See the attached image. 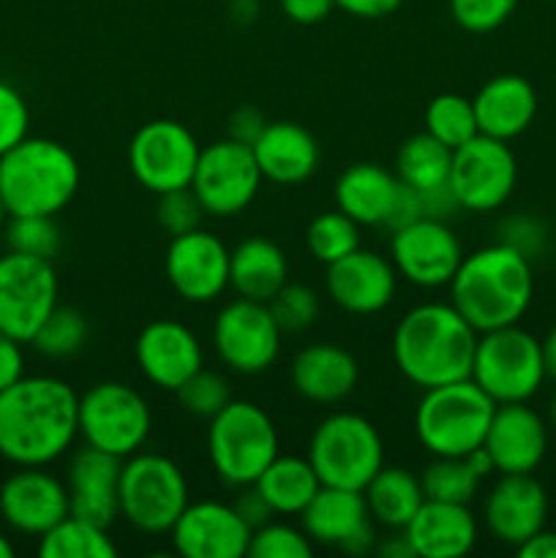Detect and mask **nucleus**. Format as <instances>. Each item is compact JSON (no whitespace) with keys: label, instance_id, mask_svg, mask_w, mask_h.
<instances>
[{"label":"nucleus","instance_id":"obj_1","mask_svg":"<svg viewBox=\"0 0 556 558\" xmlns=\"http://www.w3.org/2000/svg\"><path fill=\"white\" fill-rule=\"evenodd\" d=\"M80 436V396L58 376H22L0 392V458L49 466Z\"/></svg>","mask_w":556,"mask_h":558},{"label":"nucleus","instance_id":"obj_2","mask_svg":"<svg viewBox=\"0 0 556 558\" xmlns=\"http://www.w3.org/2000/svg\"><path fill=\"white\" fill-rule=\"evenodd\" d=\"M480 332L452 303H423L407 311L392 332V360L420 390L472 379Z\"/></svg>","mask_w":556,"mask_h":558},{"label":"nucleus","instance_id":"obj_3","mask_svg":"<svg viewBox=\"0 0 556 558\" xmlns=\"http://www.w3.org/2000/svg\"><path fill=\"white\" fill-rule=\"evenodd\" d=\"M450 303L478 332L518 325L532 303V259L507 243L463 256L447 283Z\"/></svg>","mask_w":556,"mask_h":558},{"label":"nucleus","instance_id":"obj_4","mask_svg":"<svg viewBox=\"0 0 556 558\" xmlns=\"http://www.w3.org/2000/svg\"><path fill=\"white\" fill-rule=\"evenodd\" d=\"M82 183L74 153L58 140L27 134L0 156V199L9 216H58Z\"/></svg>","mask_w":556,"mask_h":558},{"label":"nucleus","instance_id":"obj_5","mask_svg":"<svg viewBox=\"0 0 556 558\" xmlns=\"http://www.w3.org/2000/svg\"><path fill=\"white\" fill-rule=\"evenodd\" d=\"M496 403L472 379L423 390L414 409V434L425 452L442 458H463L480 447L488 434Z\"/></svg>","mask_w":556,"mask_h":558},{"label":"nucleus","instance_id":"obj_6","mask_svg":"<svg viewBox=\"0 0 556 558\" xmlns=\"http://www.w3.org/2000/svg\"><path fill=\"white\" fill-rule=\"evenodd\" d=\"M207 456L229 488L254 485L278 456V428L251 401H229L207 428Z\"/></svg>","mask_w":556,"mask_h":558},{"label":"nucleus","instance_id":"obj_7","mask_svg":"<svg viewBox=\"0 0 556 558\" xmlns=\"http://www.w3.org/2000/svg\"><path fill=\"white\" fill-rule=\"evenodd\" d=\"M309 461L322 485L365 490L385 466V445L371 420L354 412H336L311 434Z\"/></svg>","mask_w":556,"mask_h":558},{"label":"nucleus","instance_id":"obj_8","mask_svg":"<svg viewBox=\"0 0 556 558\" xmlns=\"http://www.w3.org/2000/svg\"><path fill=\"white\" fill-rule=\"evenodd\" d=\"M543 347L518 325L480 332L474 349L472 381L494 403L529 401L543 387Z\"/></svg>","mask_w":556,"mask_h":558},{"label":"nucleus","instance_id":"obj_9","mask_svg":"<svg viewBox=\"0 0 556 558\" xmlns=\"http://www.w3.org/2000/svg\"><path fill=\"white\" fill-rule=\"evenodd\" d=\"M183 469L167 456L134 452L120 469V515L145 534H164L189 507Z\"/></svg>","mask_w":556,"mask_h":558},{"label":"nucleus","instance_id":"obj_10","mask_svg":"<svg viewBox=\"0 0 556 558\" xmlns=\"http://www.w3.org/2000/svg\"><path fill=\"white\" fill-rule=\"evenodd\" d=\"M150 428V407L123 381H98L80 396V436L96 450L125 461L142 450Z\"/></svg>","mask_w":556,"mask_h":558},{"label":"nucleus","instance_id":"obj_11","mask_svg":"<svg viewBox=\"0 0 556 558\" xmlns=\"http://www.w3.org/2000/svg\"><path fill=\"white\" fill-rule=\"evenodd\" d=\"M60 283L52 259L9 251L0 256V332L31 343L58 305Z\"/></svg>","mask_w":556,"mask_h":558},{"label":"nucleus","instance_id":"obj_12","mask_svg":"<svg viewBox=\"0 0 556 558\" xmlns=\"http://www.w3.org/2000/svg\"><path fill=\"white\" fill-rule=\"evenodd\" d=\"M200 142L178 120L158 118L142 125L129 145V167L150 194L189 189L200 161Z\"/></svg>","mask_w":556,"mask_h":558},{"label":"nucleus","instance_id":"obj_13","mask_svg":"<svg viewBox=\"0 0 556 558\" xmlns=\"http://www.w3.org/2000/svg\"><path fill=\"white\" fill-rule=\"evenodd\" d=\"M262 180L265 178L251 145L227 136L210 147H202L191 191L207 216L229 218L243 213L256 199Z\"/></svg>","mask_w":556,"mask_h":558},{"label":"nucleus","instance_id":"obj_14","mask_svg":"<svg viewBox=\"0 0 556 558\" xmlns=\"http://www.w3.org/2000/svg\"><path fill=\"white\" fill-rule=\"evenodd\" d=\"M518 183V161L510 145L494 136L478 134L452 150L450 189L461 210H499Z\"/></svg>","mask_w":556,"mask_h":558},{"label":"nucleus","instance_id":"obj_15","mask_svg":"<svg viewBox=\"0 0 556 558\" xmlns=\"http://www.w3.org/2000/svg\"><path fill=\"white\" fill-rule=\"evenodd\" d=\"M213 347L234 374H262L281 352V327L273 319L267 303L234 298L213 322Z\"/></svg>","mask_w":556,"mask_h":558},{"label":"nucleus","instance_id":"obj_16","mask_svg":"<svg viewBox=\"0 0 556 558\" xmlns=\"http://www.w3.org/2000/svg\"><path fill=\"white\" fill-rule=\"evenodd\" d=\"M461 259V240L447 227V221L420 218V221L392 232L390 262L398 276H403L414 287H447Z\"/></svg>","mask_w":556,"mask_h":558},{"label":"nucleus","instance_id":"obj_17","mask_svg":"<svg viewBox=\"0 0 556 558\" xmlns=\"http://www.w3.org/2000/svg\"><path fill=\"white\" fill-rule=\"evenodd\" d=\"M300 521L311 543L343 550L349 556L371 554L379 539L363 490L322 485L309 507L300 512Z\"/></svg>","mask_w":556,"mask_h":558},{"label":"nucleus","instance_id":"obj_18","mask_svg":"<svg viewBox=\"0 0 556 558\" xmlns=\"http://www.w3.org/2000/svg\"><path fill=\"white\" fill-rule=\"evenodd\" d=\"M164 272L185 303H210L229 287V248L205 229L174 234L164 256Z\"/></svg>","mask_w":556,"mask_h":558},{"label":"nucleus","instance_id":"obj_19","mask_svg":"<svg viewBox=\"0 0 556 558\" xmlns=\"http://www.w3.org/2000/svg\"><path fill=\"white\" fill-rule=\"evenodd\" d=\"M69 512V488L44 466H16L0 485V518L27 537H41Z\"/></svg>","mask_w":556,"mask_h":558},{"label":"nucleus","instance_id":"obj_20","mask_svg":"<svg viewBox=\"0 0 556 558\" xmlns=\"http://www.w3.org/2000/svg\"><path fill=\"white\" fill-rule=\"evenodd\" d=\"M172 545L183 558H243L249 556L251 529L223 501H189L174 526Z\"/></svg>","mask_w":556,"mask_h":558},{"label":"nucleus","instance_id":"obj_21","mask_svg":"<svg viewBox=\"0 0 556 558\" xmlns=\"http://www.w3.org/2000/svg\"><path fill=\"white\" fill-rule=\"evenodd\" d=\"M136 365L150 385L178 390L205 363L200 338L183 322L156 319L142 327L134 347Z\"/></svg>","mask_w":556,"mask_h":558},{"label":"nucleus","instance_id":"obj_22","mask_svg":"<svg viewBox=\"0 0 556 558\" xmlns=\"http://www.w3.org/2000/svg\"><path fill=\"white\" fill-rule=\"evenodd\" d=\"M398 272L387 256L358 248L327 265L325 287L333 303L349 314H379L392 303Z\"/></svg>","mask_w":556,"mask_h":558},{"label":"nucleus","instance_id":"obj_23","mask_svg":"<svg viewBox=\"0 0 556 558\" xmlns=\"http://www.w3.org/2000/svg\"><path fill=\"white\" fill-rule=\"evenodd\" d=\"M483 447L499 474H532L548 450V428L527 401L496 403Z\"/></svg>","mask_w":556,"mask_h":558},{"label":"nucleus","instance_id":"obj_24","mask_svg":"<svg viewBox=\"0 0 556 558\" xmlns=\"http://www.w3.org/2000/svg\"><path fill=\"white\" fill-rule=\"evenodd\" d=\"M120 469L123 461L109 452L90 445L76 450L65 474L71 515L104 529L112 526L120 515Z\"/></svg>","mask_w":556,"mask_h":558},{"label":"nucleus","instance_id":"obj_25","mask_svg":"<svg viewBox=\"0 0 556 558\" xmlns=\"http://www.w3.org/2000/svg\"><path fill=\"white\" fill-rule=\"evenodd\" d=\"M548 496L532 474H501L485 499V526L499 543L518 548L545 529Z\"/></svg>","mask_w":556,"mask_h":558},{"label":"nucleus","instance_id":"obj_26","mask_svg":"<svg viewBox=\"0 0 556 558\" xmlns=\"http://www.w3.org/2000/svg\"><path fill=\"white\" fill-rule=\"evenodd\" d=\"M294 392L309 403L336 407L354 392L360 379L358 360L336 343H311L300 349L289 368Z\"/></svg>","mask_w":556,"mask_h":558},{"label":"nucleus","instance_id":"obj_27","mask_svg":"<svg viewBox=\"0 0 556 558\" xmlns=\"http://www.w3.org/2000/svg\"><path fill=\"white\" fill-rule=\"evenodd\" d=\"M403 534L418 558H463L478 543V521L469 505L425 499Z\"/></svg>","mask_w":556,"mask_h":558},{"label":"nucleus","instance_id":"obj_28","mask_svg":"<svg viewBox=\"0 0 556 558\" xmlns=\"http://www.w3.org/2000/svg\"><path fill=\"white\" fill-rule=\"evenodd\" d=\"M472 107L480 134L510 142L532 125L537 114V93L523 76L499 74L480 87Z\"/></svg>","mask_w":556,"mask_h":558},{"label":"nucleus","instance_id":"obj_29","mask_svg":"<svg viewBox=\"0 0 556 558\" xmlns=\"http://www.w3.org/2000/svg\"><path fill=\"white\" fill-rule=\"evenodd\" d=\"M251 150L259 163L262 178L278 185L305 183L319 167V145L314 134L292 120L267 123Z\"/></svg>","mask_w":556,"mask_h":558},{"label":"nucleus","instance_id":"obj_30","mask_svg":"<svg viewBox=\"0 0 556 558\" xmlns=\"http://www.w3.org/2000/svg\"><path fill=\"white\" fill-rule=\"evenodd\" d=\"M398 191V174L387 172L382 163L360 161L343 169L336 180V207L347 213L360 227H385Z\"/></svg>","mask_w":556,"mask_h":558},{"label":"nucleus","instance_id":"obj_31","mask_svg":"<svg viewBox=\"0 0 556 558\" xmlns=\"http://www.w3.org/2000/svg\"><path fill=\"white\" fill-rule=\"evenodd\" d=\"M287 278V254L273 240L249 238L234 245V251H229V287L238 298L270 303Z\"/></svg>","mask_w":556,"mask_h":558},{"label":"nucleus","instance_id":"obj_32","mask_svg":"<svg viewBox=\"0 0 556 558\" xmlns=\"http://www.w3.org/2000/svg\"><path fill=\"white\" fill-rule=\"evenodd\" d=\"M365 505L376 526L407 529L423 507L425 494L420 477L401 466H382L363 490Z\"/></svg>","mask_w":556,"mask_h":558},{"label":"nucleus","instance_id":"obj_33","mask_svg":"<svg viewBox=\"0 0 556 558\" xmlns=\"http://www.w3.org/2000/svg\"><path fill=\"white\" fill-rule=\"evenodd\" d=\"M256 488L267 499L276 515H300L322 488L309 458L276 456L270 466L259 474Z\"/></svg>","mask_w":556,"mask_h":558},{"label":"nucleus","instance_id":"obj_34","mask_svg":"<svg viewBox=\"0 0 556 558\" xmlns=\"http://www.w3.org/2000/svg\"><path fill=\"white\" fill-rule=\"evenodd\" d=\"M41 558H114L118 548L109 539L107 529L85 521V518L65 515L49 532L38 537Z\"/></svg>","mask_w":556,"mask_h":558},{"label":"nucleus","instance_id":"obj_35","mask_svg":"<svg viewBox=\"0 0 556 558\" xmlns=\"http://www.w3.org/2000/svg\"><path fill=\"white\" fill-rule=\"evenodd\" d=\"M450 163H452V150L447 145H442L439 140L423 131V134H414L398 147L396 156V172L398 180L412 189L425 191L442 185L450 180Z\"/></svg>","mask_w":556,"mask_h":558},{"label":"nucleus","instance_id":"obj_36","mask_svg":"<svg viewBox=\"0 0 556 558\" xmlns=\"http://www.w3.org/2000/svg\"><path fill=\"white\" fill-rule=\"evenodd\" d=\"M425 131L450 150L467 145L472 136H478V118H474L472 98H463L458 93H442L425 109Z\"/></svg>","mask_w":556,"mask_h":558},{"label":"nucleus","instance_id":"obj_37","mask_svg":"<svg viewBox=\"0 0 556 558\" xmlns=\"http://www.w3.org/2000/svg\"><path fill=\"white\" fill-rule=\"evenodd\" d=\"M305 245L309 254L322 265H333V262L343 259L347 254L360 248V223L349 218L347 213L327 210L311 221L309 232H305Z\"/></svg>","mask_w":556,"mask_h":558},{"label":"nucleus","instance_id":"obj_38","mask_svg":"<svg viewBox=\"0 0 556 558\" xmlns=\"http://www.w3.org/2000/svg\"><path fill=\"white\" fill-rule=\"evenodd\" d=\"M420 485H423L425 499L469 505L478 494L480 477L469 469L467 458L434 456V461L420 474Z\"/></svg>","mask_w":556,"mask_h":558},{"label":"nucleus","instance_id":"obj_39","mask_svg":"<svg viewBox=\"0 0 556 558\" xmlns=\"http://www.w3.org/2000/svg\"><path fill=\"white\" fill-rule=\"evenodd\" d=\"M87 319L82 311L71 308V305H55L52 314L44 319L38 332L33 336V347L44 354V357H71L80 352L87 343Z\"/></svg>","mask_w":556,"mask_h":558},{"label":"nucleus","instance_id":"obj_40","mask_svg":"<svg viewBox=\"0 0 556 558\" xmlns=\"http://www.w3.org/2000/svg\"><path fill=\"white\" fill-rule=\"evenodd\" d=\"M3 232L9 251L38 256V259H55L63 240L55 216H9Z\"/></svg>","mask_w":556,"mask_h":558},{"label":"nucleus","instance_id":"obj_41","mask_svg":"<svg viewBox=\"0 0 556 558\" xmlns=\"http://www.w3.org/2000/svg\"><path fill=\"white\" fill-rule=\"evenodd\" d=\"M178 401L180 407L189 414L200 420H213L229 401H232V390H229V381L223 379L216 371L200 368L189 381L178 387Z\"/></svg>","mask_w":556,"mask_h":558},{"label":"nucleus","instance_id":"obj_42","mask_svg":"<svg viewBox=\"0 0 556 558\" xmlns=\"http://www.w3.org/2000/svg\"><path fill=\"white\" fill-rule=\"evenodd\" d=\"M273 319L281 327V332L309 330L319 316V294L305 283H283L276 298L267 303Z\"/></svg>","mask_w":556,"mask_h":558},{"label":"nucleus","instance_id":"obj_43","mask_svg":"<svg viewBox=\"0 0 556 558\" xmlns=\"http://www.w3.org/2000/svg\"><path fill=\"white\" fill-rule=\"evenodd\" d=\"M251 558H311L314 543L305 532L289 523H265L251 532L249 543Z\"/></svg>","mask_w":556,"mask_h":558},{"label":"nucleus","instance_id":"obj_44","mask_svg":"<svg viewBox=\"0 0 556 558\" xmlns=\"http://www.w3.org/2000/svg\"><path fill=\"white\" fill-rule=\"evenodd\" d=\"M202 210L200 199L196 194L189 189H178V191H167V194H158V207H156V218H158V227L174 238V234H185L191 229H200Z\"/></svg>","mask_w":556,"mask_h":558},{"label":"nucleus","instance_id":"obj_45","mask_svg":"<svg viewBox=\"0 0 556 558\" xmlns=\"http://www.w3.org/2000/svg\"><path fill=\"white\" fill-rule=\"evenodd\" d=\"M518 0H450V14L469 33H491L505 25Z\"/></svg>","mask_w":556,"mask_h":558},{"label":"nucleus","instance_id":"obj_46","mask_svg":"<svg viewBox=\"0 0 556 558\" xmlns=\"http://www.w3.org/2000/svg\"><path fill=\"white\" fill-rule=\"evenodd\" d=\"M31 131V109L14 85L0 80V156L20 145Z\"/></svg>","mask_w":556,"mask_h":558},{"label":"nucleus","instance_id":"obj_47","mask_svg":"<svg viewBox=\"0 0 556 558\" xmlns=\"http://www.w3.org/2000/svg\"><path fill=\"white\" fill-rule=\"evenodd\" d=\"M420 218H425L423 196H420L418 189H412V185H407V183H401V180H398L396 199H392L390 216H387L385 227L390 229V232H396V229L409 227V223L420 221Z\"/></svg>","mask_w":556,"mask_h":558},{"label":"nucleus","instance_id":"obj_48","mask_svg":"<svg viewBox=\"0 0 556 558\" xmlns=\"http://www.w3.org/2000/svg\"><path fill=\"white\" fill-rule=\"evenodd\" d=\"M238 490L240 494L234 496L232 507H234V512H238V515L249 523L251 532L259 526H265V523H270V518L276 515V512H273V507L267 505V499L262 496V490L256 488V485H243V488H238Z\"/></svg>","mask_w":556,"mask_h":558},{"label":"nucleus","instance_id":"obj_49","mask_svg":"<svg viewBox=\"0 0 556 558\" xmlns=\"http://www.w3.org/2000/svg\"><path fill=\"white\" fill-rule=\"evenodd\" d=\"M25 376V354L16 338L0 332V392L9 390L14 381Z\"/></svg>","mask_w":556,"mask_h":558},{"label":"nucleus","instance_id":"obj_50","mask_svg":"<svg viewBox=\"0 0 556 558\" xmlns=\"http://www.w3.org/2000/svg\"><path fill=\"white\" fill-rule=\"evenodd\" d=\"M227 129L232 140L243 142V145H254L262 136V131L267 129V120L256 107H240L229 114Z\"/></svg>","mask_w":556,"mask_h":558},{"label":"nucleus","instance_id":"obj_51","mask_svg":"<svg viewBox=\"0 0 556 558\" xmlns=\"http://www.w3.org/2000/svg\"><path fill=\"white\" fill-rule=\"evenodd\" d=\"M287 20L294 25H316V22L327 20L330 11L336 9V0H278Z\"/></svg>","mask_w":556,"mask_h":558},{"label":"nucleus","instance_id":"obj_52","mask_svg":"<svg viewBox=\"0 0 556 558\" xmlns=\"http://www.w3.org/2000/svg\"><path fill=\"white\" fill-rule=\"evenodd\" d=\"M420 196H423L425 218H434V221H447V218H452L461 210V205H458L456 194L450 189V180L442 185H434V189L420 191Z\"/></svg>","mask_w":556,"mask_h":558},{"label":"nucleus","instance_id":"obj_53","mask_svg":"<svg viewBox=\"0 0 556 558\" xmlns=\"http://www.w3.org/2000/svg\"><path fill=\"white\" fill-rule=\"evenodd\" d=\"M501 229H505V238H501L499 243L512 245V248H518L521 254H527L529 259H532L534 251H537L540 245L537 223L529 221V218H510V221H505Z\"/></svg>","mask_w":556,"mask_h":558},{"label":"nucleus","instance_id":"obj_54","mask_svg":"<svg viewBox=\"0 0 556 558\" xmlns=\"http://www.w3.org/2000/svg\"><path fill=\"white\" fill-rule=\"evenodd\" d=\"M401 5L403 0H336V9H341L349 16H358V20H382Z\"/></svg>","mask_w":556,"mask_h":558},{"label":"nucleus","instance_id":"obj_55","mask_svg":"<svg viewBox=\"0 0 556 558\" xmlns=\"http://www.w3.org/2000/svg\"><path fill=\"white\" fill-rule=\"evenodd\" d=\"M518 556L521 558H556V532H545L540 529L537 534L518 545Z\"/></svg>","mask_w":556,"mask_h":558},{"label":"nucleus","instance_id":"obj_56","mask_svg":"<svg viewBox=\"0 0 556 558\" xmlns=\"http://www.w3.org/2000/svg\"><path fill=\"white\" fill-rule=\"evenodd\" d=\"M374 550L379 556H387V558H418L414 556L412 545H409L407 534H403V529H392V534L385 539V543H379V539H376Z\"/></svg>","mask_w":556,"mask_h":558},{"label":"nucleus","instance_id":"obj_57","mask_svg":"<svg viewBox=\"0 0 556 558\" xmlns=\"http://www.w3.org/2000/svg\"><path fill=\"white\" fill-rule=\"evenodd\" d=\"M467 463H469V469H472L474 474H478L480 480H485L488 477V474H494L496 472V466H494V458H491V452L485 450L483 445L480 447H474L472 452H467Z\"/></svg>","mask_w":556,"mask_h":558},{"label":"nucleus","instance_id":"obj_58","mask_svg":"<svg viewBox=\"0 0 556 558\" xmlns=\"http://www.w3.org/2000/svg\"><path fill=\"white\" fill-rule=\"evenodd\" d=\"M540 347H543V363H545V376H548L551 381H556V325L551 327L548 336L540 341Z\"/></svg>","mask_w":556,"mask_h":558},{"label":"nucleus","instance_id":"obj_59","mask_svg":"<svg viewBox=\"0 0 556 558\" xmlns=\"http://www.w3.org/2000/svg\"><path fill=\"white\" fill-rule=\"evenodd\" d=\"M11 556H14V545H11V539L0 532V558H11Z\"/></svg>","mask_w":556,"mask_h":558},{"label":"nucleus","instance_id":"obj_60","mask_svg":"<svg viewBox=\"0 0 556 558\" xmlns=\"http://www.w3.org/2000/svg\"><path fill=\"white\" fill-rule=\"evenodd\" d=\"M5 221H9V210H5L3 199H0V232H3V229H5Z\"/></svg>","mask_w":556,"mask_h":558},{"label":"nucleus","instance_id":"obj_61","mask_svg":"<svg viewBox=\"0 0 556 558\" xmlns=\"http://www.w3.org/2000/svg\"><path fill=\"white\" fill-rule=\"evenodd\" d=\"M548 414H551V425H554V430H556V392H554V398H551Z\"/></svg>","mask_w":556,"mask_h":558}]
</instances>
